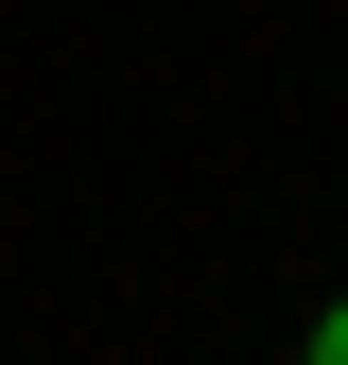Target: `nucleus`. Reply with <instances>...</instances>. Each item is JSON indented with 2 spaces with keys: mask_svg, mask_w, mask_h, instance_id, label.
I'll return each instance as SVG.
<instances>
[{
  "mask_svg": "<svg viewBox=\"0 0 348 365\" xmlns=\"http://www.w3.org/2000/svg\"><path fill=\"white\" fill-rule=\"evenodd\" d=\"M314 365H348V313H314Z\"/></svg>",
  "mask_w": 348,
  "mask_h": 365,
  "instance_id": "1",
  "label": "nucleus"
}]
</instances>
